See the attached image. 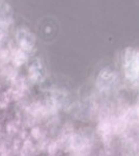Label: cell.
Listing matches in <instances>:
<instances>
[{
    "label": "cell",
    "mask_w": 139,
    "mask_h": 156,
    "mask_svg": "<svg viewBox=\"0 0 139 156\" xmlns=\"http://www.w3.org/2000/svg\"><path fill=\"white\" fill-rule=\"evenodd\" d=\"M17 42L19 46L23 51L31 50L35 43V39H34L33 34H30L28 30L25 29H19L17 32Z\"/></svg>",
    "instance_id": "cell-1"
},
{
    "label": "cell",
    "mask_w": 139,
    "mask_h": 156,
    "mask_svg": "<svg viewBox=\"0 0 139 156\" xmlns=\"http://www.w3.org/2000/svg\"><path fill=\"white\" fill-rule=\"evenodd\" d=\"M43 74L42 71V66H41L40 61H35V63L32 65V67L30 68V75L34 79H38L41 77V75Z\"/></svg>",
    "instance_id": "cell-2"
}]
</instances>
